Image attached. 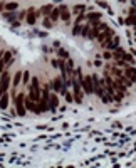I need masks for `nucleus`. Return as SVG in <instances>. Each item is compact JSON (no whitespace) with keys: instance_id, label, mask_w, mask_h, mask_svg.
<instances>
[{"instance_id":"29","label":"nucleus","mask_w":136,"mask_h":168,"mask_svg":"<svg viewBox=\"0 0 136 168\" xmlns=\"http://www.w3.org/2000/svg\"><path fill=\"white\" fill-rule=\"evenodd\" d=\"M2 10H5V5H3V3H0V12H2Z\"/></svg>"},{"instance_id":"28","label":"nucleus","mask_w":136,"mask_h":168,"mask_svg":"<svg viewBox=\"0 0 136 168\" xmlns=\"http://www.w3.org/2000/svg\"><path fill=\"white\" fill-rule=\"evenodd\" d=\"M3 66H5V64H3V61H0V76H2V69H3Z\"/></svg>"},{"instance_id":"22","label":"nucleus","mask_w":136,"mask_h":168,"mask_svg":"<svg viewBox=\"0 0 136 168\" xmlns=\"http://www.w3.org/2000/svg\"><path fill=\"white\" fill-rule=\"evenodd\" d=\"M44 27H45V29H52V20L51 19H44Z\"/></svg>"},{"instance_id":"18","label":"nucleus","mask_w":136,"mask_h":168,"mask_svg":"<svg viewBox=\"0 0 136 168\" xmlns=\"http://www.w3.org/2000/svg\"><path fill=\"white\" fill-rule=\"evenodd\" d=\"M2 61H3V64H5V66H9V62L12 61V54H10V52L3 54V56H2Z\"/></svg>"},{"instance_id":"24","label":"nucleus","mask_w":136,"mask_h":168,"mask_svg":"<svg viewBox=\"0 0 136 168\" xmlns=\"http://www.w3.org/2000/svg\"><path fill=\"white\" fill-rule=\"evenodd\" d=\"M29 77H30V74H29V71H25V72H22V81H24V82H29Z\"/></svg>"},{"instance_id":"20","label":"nucleus","mask_w":136,"mask_h":168,"mask_svg":"<svg viewBox=\"0 0 136 168\" xmlns=\"http://www.w3.org/2000/svg\"><path fill=\"white\" fill-rule=\"evenodd\" d=\"M126 24H128V25H135V27H136V17H135V15L128 17V19H126Z\"/></svg>"},{"instance_id":"6","label":"nucleus","mask_w":136,"mask_h":168,"mask_svg":"<svg viewBox=\"0 0 136 168\" xmlns=\"http://www.w3.org/2000/svg\"><path fill=\"white\" fill-rule=\"evenodd\" d=\"M27 24L29 25H35V20H37V12L35 9H27Z\"/></svg>"},{"instance_id":"1","label":"nucleus","mask_w":136,"mask_h":168,"mask_svg":"<svg viewBox=\"0 0 136 168\" xmlns=\"http://www.w3.org/2000/svg\"><path fill=\"white\" fill-rule=\"evenodd\" d=\"M40 91H42V89L39 88V79H37V77H32V79H30V88H29V98L34 99V101H39Z\"/></svg>"},{"instance_id":"13","label":"nucleus","mask_w":136,"mask_h":168,"mask_svg":"<svg viewBox=\"0 0 136 168\" xmlns=\"http://www.w3.org/2000/svg\"><path fill=\"white\" fill-rule=\"evenodd\" d=\"M7 106H9V94L3 93L2 96H0V108H2V109H5Z\"/></svg>"},{"instance_id":"11","label":"nucleus","mask_w":136,"mask_h":168,"mask_svg":"<svg viewBox=\"0 0 136 168\" xmlns=\"http://www.w3.org/2000/svg\"><path fill=\"white\" fill-rule=\"evenodd\" d=\"M62 86H64V81H62V77H56V79H54V82H52V88H54V91H59V93H60Z\"/></svg>"},{"instance_id":"17","label":"nucleus","mask_w":136,"mask_h":168,"mask_svg":"<svg viewBox=\"0 0 136 168\" xmlns=\"http://www.w3.org/2000/svg\"><path fill=\"white\" fill-rule=\"evenodd\" d=\"M17 7H19V5H17V2H10V3H7V5H5V10L15 12V10H17Z\"/></svg>"},{"instance_id":"4","label":"nucleus","mask_w":136,"mask_h":168,"mask_svg":"<svg viewBox=\"0 0 136 168\" xmlns=\"http://www.w3.org/2000/svg\"><path fill=\"white\" fill-rule=\"evenodd\" d=\"M81 88L84 89V94H94L93 93V76H84Z\"/></svg>"},{"instance_id":"3","label":"nucleus","mask_w":136,"mask_h":168,"mask_svg":"<svg viewBox=\"0 0 136 168\" xmlns=\"http://www.w3.org/2000/svg\"><path fill=\"white\" fill-rule=\"evenodd\" d=\"M9 84H10V74L7 71H3L0 76V96L9 91Z\"/></svg>"},{"instance_id":"14","label":"nucleus","mask_w":136,"mask_h":168,"mask_svg":"<svg viewBox=\"0 0 136 168\" xmlns=\"http://www.w3.org/2000/svg\"><path fill=\"white\" fill-rule=\"evenodd\" d=\"M49 15H51V20H52V22H56V20H57L59 17H60V10L54 7V9L51 10V14H49Z\"/></svg>"},{"instance_id":"8","label":"nucleus","mask_w":136,"mask_h":168,"mask_svg":"<svg viewBox=\"0 0 136 168\" xmlns=\"http://www.w3.org/2000/svg\"><path fill=\"white\" fill-rule=\"evenodd\" d=\"M59 106V99L56 94H51V98H49V109L51 111H56Z\"/></svg>"},{"instance_id":"9","label":"nucleus","mask_w":136,"mask_h":168,"mask_svg":"<svg viewBox=\"0 0 136 168\" xmlns=\"http://www.w3.org/2000/svg\"><path fill=\"white\" fill-rule=\"evenodd\" d=\"M59 10H60V19L64 20V22H69V20H71V12L67 10V7H66V5H62Z\"/></svg>"},{"instance_id":"2","label":"nucleus","mask_w":136,"mask_h":168,"mask_svg":"<svg viewBox=\"0 0 136 168\" xmlns=\"http://www.w3.org/2000/svg\"><path fill=\"white\" fill-rule=\"evenodd\" d=\"M14 103H15V111L19 116H25V111H27V108H25V94L20 93L17 94L15 98H14Z\"/></svg>"},{"instance_id":"19","label":"nucleus","mask_w":136,"mask_h":168,"mask_svg":"<svg viewBox=\"0 0 136 168\" xmlns=\"http://www.w3.org/2000/svg\"><path fill=\"white\" fill-rule=\"evenodd\" d=\"M124 54H126V52H124V49H121V47H119V49H116V52H114V57H116V59H121Z\"/></svg>"},{"instance_id":"30","label":"nucleus","mask_w":136,"mask_h":168,"mask_svg":"<svg viewBox=\"0 0 136 168\" xmlns=\"http://www.w3.org/2000/svg\"><path fill=\"white\" fill-rule=\"evenodd\" d=\"M135 36H136V27H135Z\"/></svg>"},{"instance_id":"10","label":"nucleus","mask_w":136,"mask_h":168,"mask_svg":"<svg viewBox=\"0 0 136 168\" xmlns=\"http://www.w3.org/2000/svg\"><path fill=\"white\" fill-rule=\"evenodd\" d=\"M87 19H89V24H91V25H96V22H99V19H101V14H99V12H93V14L87 15Z\"/></svg>"},{"instance_id":"23","label":"nucleus","mask_w":136,"mask_h":168,"mask_svg":"<svg viewBox=\"0 0 136 168\" xmlns=\"http://www.w3.org/2000/svg\"><path fill=\"white\" fill-rule=\"evenodd\" d=\"M82 10H86V7H84V5H76V7H74V12H76V14H81Z\"/></svg>"},{"instance_id":"5","label":"nucleus","mask_w":136,"mask_h":168,"mask_svg":"<svg viewBox=\"0 0 136 168\" xmlns=\"http://www.w3.org/2000/svg\"><path fill=\"white\" fill-rule=\"evenodd\" d=\"M113 36H114V30H113V29H108V27H106V29H104V32H102V34H99L96 39L99 40V42H101V44H102V45H104V44H106V42H108L109 39L113 37Z\"/></svg>"},{"instance_id":"12","label":"nucleus","mask_w":136,"mask_h":168,"mask_svg":"<svg viewBox=\"0 0 136 168\" xmlns=\"http://www.w3.org/2000/svg\"><path fill=\"white\" fill-rule=\"evenodd\" d=\"M35 103H37V101H34V99H30V98H25V108H27L29 111H35Z\"/></svg>"},{"instance_id":"15","label":"nucleus","mask_w":136,"mask_h":168,"mask_svg":"<svg viewBox=\"0 0 136 168\" xmlns=\"http://www.w3.org/2000/svg\"><path fill=\"white\" fill-rule=\"evenodd\" d=\"M20 81H22V72H15V76H14V79H12V82H14V88H15V86H19L20 84Z\"/></svg>"},{"instance_id":"21","label":"nucleus","mask_w":136,"mask_h":168,"mask_svg":"<svg viewBox=\"0 0 136 168\" xmlns=\"http://www.w3.org/2000/svg\"><path fill=\"white\" fill-rule=\"evenodd\" d=\"M57 52H59V56H60V57H64V59H69V52H67L66 49H59Z\"/></svg>"},{"instance_id":"16","label":"nucleus","mask_w":136,"mask_h":168,"mask_svg":"<svg viewBox=\"0 0 136 168\" xmlns=\"http://www.w3.org/2000/svg\"><path fill=\"white\" fill-rule=\"evenodd\" d=\"M52 9H54L52 5H44V7H40V14H42V15H49Z\"/></svg>"},{"instance_id":"7","label":"nucleus","mask_w":136,"mask_h":168,"mask_svg":"<svg viewBox=\"0 0 136 168\" xmlns=\"http://www.w3.org/2000/svg\"><path fill=\"white\" fill-rule=\"evenodd\" d=\"M124 76H126L131 82H136V69H135V67H128V66H126V69H124Z\"/></svg>"},{"instance_id":"25","label":"nucleus","mask_w":136,"mask_h":168,"mask_svg":"<svg viewBox=\"0 0 136 168\" xmlns=\"http://www.w3.org/2000/svg\"><path fill=\"white\" fill-rule=\"evenodd\" d=\"M66 101H67V103H72V101H74V96L71 93H66Z\"/></svg>"},{"instance_id":"26","label":"nucleus","mask_w":136,"mask_h":168,"mask_svg":"<svg viewBox=\"0 0 136 168\" xmlns=\"http://www.w3.org/2000/svg\"><path fill=\"white\" fill-rule=\"evenodd\" d=\"M81 24H76V27H74V34H81Z\"/></svg>"},{"instance_id":"27","label":"nucleus","mask_w":136,"mask_h":168,"mask_svg":"<svg viewBox=\"0 0 136 168\" xmlns=\"http://www.w3.org/2000/svg\"><path fill=\"white\" fill-rule=\"evenodd\" d=\"M111 57H113L111 52H104V59H111Z\"/></svg>"}]
</instances>
